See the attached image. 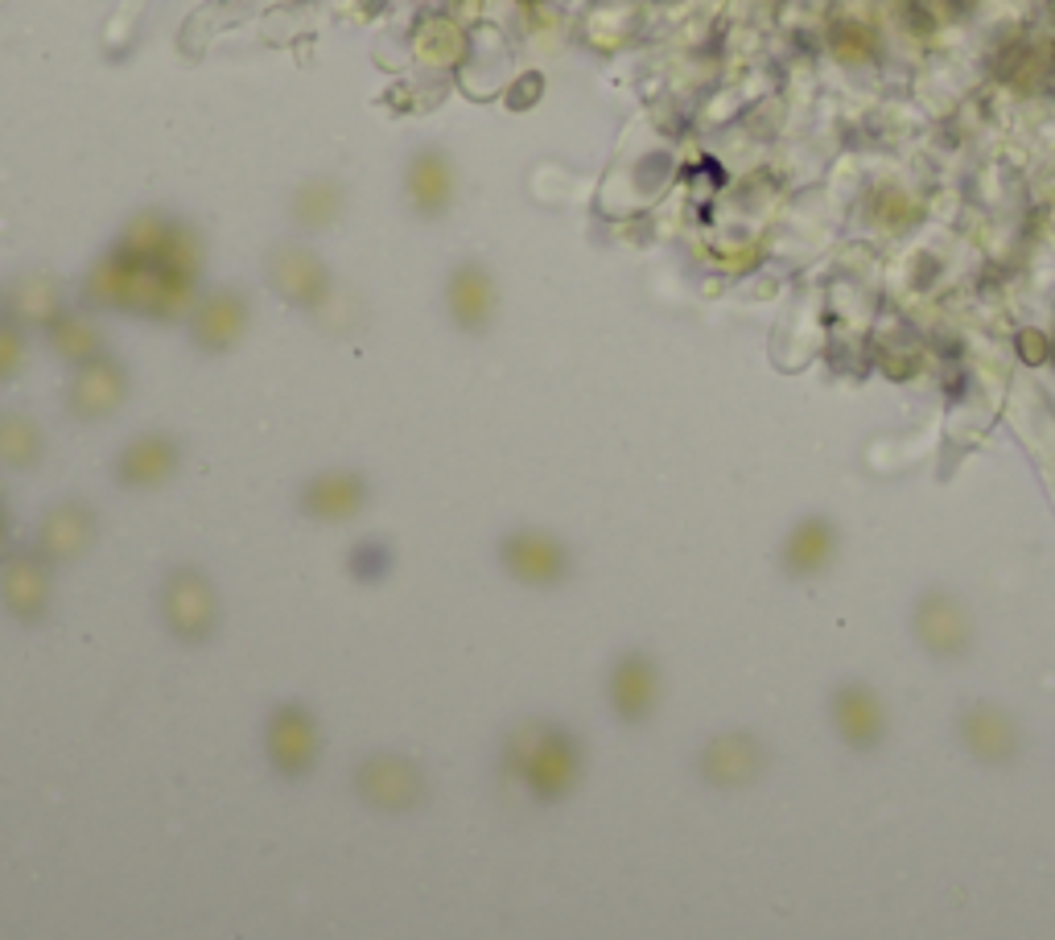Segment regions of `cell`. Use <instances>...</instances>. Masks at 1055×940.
<instances>
[{
  "label": "cell",
  "instance_id": "277c9868",
  "mask_svg": "<svg viewBox=\"0 0 1055 940\" xmlns=\"http://www.w3.org/2000/svg\"><path fill=\"white\" fill-rule=\"evenodd\" d=\"M499 565L524 586H561L573 574V557L561 536L544 528H516L499 541Z\"/></svg>",
  "mask_w": 1055,
  "mask_h": 940
},
{
  "label": "cell",
  "instance_id": "8992f818",
  "mask_svg": "<svg viewBox=\"0 0 1055 940\" xmlns=\"http://www.w3.org/2000/svg\"><path fill=\"white\" fill-rule=\"evenodd\" d=\"M446 314L462 334H487L499 314V285L483 260H458L446 281Z\"/></svg>",
  "mask_w": 1055,
  "mask_h": 940
},
{
  "label": "cell",
  "instance_id": "52a82bcc",
  "mask_svg": "<svg viewBox=\"0 0 1055 940\" xmlns=\"http://www.w3.org/2000/svg\"><path fill=\"white\" fill-rule=\"evenodd\" d=\"M50 569L38 549H9L0 561V602L21 623H42L50 611Z\"/></svg>",
  "mask_w": 1055,
  "mask_h": 940
},
{
  "label": "cell",
  "instance_id": "3957f363",
  "mask_svg": "<svg viewBox=\"0 0 1055 940\" xmlns=\"http://www.w3.org/2000/svg\"><path fill=\"white\" fill-rule=\"evenodd\" d=\"M264 755L272 771H281L285 780L310 776V767H318V755H322L318 718L297 701L277 705L264 722Z\"/></svg>",
  "mask_w": 1055,
  "mask_h": 940
},
{
  "label": "cell",
  "instance_id": "9c48e42d",
  "mask_svg": "<svg viewBox=\"0 0 1055 940\" xmlns=\"http://www.w3.org/2000/svg\"><path fill=\"white\" fill-rule=\"evenodd\" d=\"M124 396H128V367L112 351H104L99 359L75 367V380L66 388V405H71L79 421H104L124 405Z\"/></svg>",
  "mask_w": 1055,
  "mask_h": 940
},
{
  "label": "cell",
  "instance_id": "7a4b0ae2",
  "mask_svg": "<svg viewBox=\"0 0 1055 940\" xmlns=\"http://www.w3.org/2000/svg\"><path fill=\"white\" fill-rule=\"evenodd\" d=\"M161 619L169 627V635H178L186 644H202L211 640L219 627V594L211 586V578L202 569H174L161 586Z\"/></svg>",
  "mask_w": 1055,
  "mask_h": 940
},
{
  "label": "cell",
  "instance_id": "603a6c76",
  "mask_svg": "<svg viewBox=\"0 0 1055 940\" xmlns=\"http://www.w3.org/2000/svg\"><path fill=\"white\" fill-rule=\"evenodd\" d=\"M343 186L334 178H314L310 186H301L293 198V219L301 227H330L338 215H343Z\"/></svg>",
  "mask_w": 1055,
  "mask_h": 940
},
{
  "label": "cell",
  "instance_id": "ac0fdd59",
  "mask_svg": "<svg viewBox=\"0 0 1055 940\" xmlns=\"http://www.w3.org/2000/svg\"><path fill=\"white\" fill-rule=\"evenodd\" d=\"M961 738L985 763H1010L1018 755V747H1023L1014 718L1006 710H998V705H969L961 714Z\"/></svg>",
  "mask_w": 1055,
  "mask_h": 940
},
{
  "label": "cell",
  "instance_id": "5b68a950",
  "mask_svg": "<svg viewBox=\"0 0 1055 940\" xmlns=\"http://www.w3.org/2000/svg\"><path fill=\"white\" fill-rule=\"evenodd\" d=\"M458 174L454 157L441 145H421L404 165V203L417 219H441L454 207Z\"/></svg>",
  "mask_w": 1055,
  "mask_h": 940
},
{
  "label": "cell",
  "instance_id": "30bf717a",
  "mask_svg": "<svg viewBox=\"0 0 1055 940\" xmlns=\"http://www.w3.org/2000/svg\"><path fill=\"white\" fill-rule=\"evenodd\" d=\"M182 466V442L174 433H136V438L120 450L112 475L120 487H132V491H149V487H161L178 475Z\"/></svg>",
  "mask_w": 1055,
  "mask_h": 940
},
{
  "label": "cell",
  "instance_id": "8fae6325",
  "mask_svg": "<svg viewBox=\"0 0 1055 940\" xmlns=\"http://www.w3.org/2000/svg\"><path fill=\"white\" fill-rule=\"evenodd\" d=\"M371 499V487L359 470H322V475L305 479L301 491H297V508L310 516V520H322V524H343V520H355Z\"/></svg>",
  "mask_w": 1055,
  "mask_h": 940
},
{
  "label": "cell",
  "instance_id": "e0dca14e",
  "mask_svg": "<svg viewBox=\"0 0 1055 940\" xmlns=\"http://www.w3.org/2000/svg\"><path fill=\"white\" fill-rule=\"evenodd\" d=\"M767 767L759 738L751 734H722L701 751V776L709 784H755Z\"/></svg>",
  "mask_w": 1055,
  "mask_h": 940
},
{
  "label": "cell",
  "instance_id": "5bb4252c",
  "mask_svg": "<svg viewBox=\"0 0 1055 940\" xmlns=\"http://www.w3.org/2000/svg\"><path fill=\"white\" fill-rule=\"evenodd\" d=\"M606 697H610V710H615L619 722L652 718L656 701H660V668L652 664V656H643V652L619 656L615 668H610Z\"/></svg>",
  "mask_w": 1055,
  "mask_h": 940
},
{
  "label": "cell",
  "instance_id": "d4e9b609",
  "mask_svg": "<svg viewBox=\"0 0 1055 940\" xmlns=\"http://www.w3.org/2000/svg\"><path fill=\"white\" fill-rule=\"evenodd\" d=\"M25 367V326L0 314V384H9Z\"/></svg>",
  "mask_w": 1055,
  "mask_h": 940
},
{
  "label": "cell",
  "instance_id": "ba28073f",
  "mask_svg": "<svg viewBox=\"0 0 1055 940\" xmlns=\"http://www.w3.org/2000/svg\"><path fill=\"white\" fill-rule=\"evenodd\" d=\"M252 322V306L240 289H215L207 297L194 301L190 310V339L198 351L223 355L244 339V330Z\"/></svg>",
  "mask_w": 1055,
  "mask_h": 940
},
{
  "label": "cell",
  "instance_id": "cb8c5ba5",
  "mask_svg": "<svg viewBox=\"0 0 1055 940\" xmlns=\"http://www.w3.org/2000/svg\"><path fill=\"white\" fill-rule=\"evenodd\" d=\"M833 557V528L825 520H804L788 541V569L792 574H816Z\"/></svg>",
  "mask_w": 1055,
  "mask_h": 940
},
{
  "label": "cell",
  "instance_id": "2e32d148",
  "mask_svg": "<svg viewBox=\"0 0 1055 940\" xmlns=\"http://www.w3.org/2000/svg\"><path fill=\"white\" fill-rule=\"evenodd\" d=\"M268 281H272V289H277L285 301H293V306H305V310L322 306L326 293H330V273L322 268V260L314 252H305V248H281V252H272V260H268Z\"/></svg>",
  "mask_w": 1055,
  "mask_h": 940
},
{
  "label": "cell",
  "instance_id": "7402d4cb",
  "mask_svg": "<svg viewBox=\"0 0 1055 940\" xmlns=\"http://www.w3.org/2000/svg\"><path fill=\"white\" fill-rule=\"evenodd\" d=\"M62 297H58V285L50 277H25L13 297H9V318H17L21 326H50L58 314H62Z\"/></svg>",
  "mask_w": 1055,
  "mask_h": 940
},
{
  "label": "cell",
  "instance_id": "4fadbf2b",
  "mask_svg": "<svg viewBox=\"0 0 1055 940\" xmlns=\"http://www.w3.org/2000/svg\"><path fill=\"white\" fill-rule=\"evenodd\" d=\"M95 541V512H91V503L83 499H62L58 508H50L38 524V541H33V549H38V557L46 565H71L79 561Z\"/></svg>",
  "mask_w": 1055,
  "mask_h": 940
},
{
  "label": "cell",
  "instance_id": "44dd1931",
  "mask_svg": "<svg viewBox=\"0 0 1055 940\" xmlns=\"http://www.w3.org/2000/svg\"><path fill=\"white\" fill-rule=\"evenodd\" d=\"M42 454H46V438H42L38 421L17 409H0V462L29 470L42 462Z\"/></svg>",
  "mask_w": 1055,
  "mask_h": 940
},
{
  "label": "cell",
  "instance_id": "ffe728a7",
  "mask_svg": "<svg viewBox=\"0 0 1055 940\" xmlns=\"http://www.w3.org/2000/svg\"><path fill=\"white\" fill-rule=\"evenodd\" d=\"M46 339H50V347L66 359V363H91V359H99L108 351V339H104V330H99L91 318H83V314H75V310H62L50 326H46Z\"/></svg>",
  "mask_w": 1055,
  "mask_h": 940
},
{
  "label": "cell",
  "instance_id": "7c38bea8",
  "mask_svg": "<svg viewBox=\"0 0 1055 940\" xmlns=\"http://www.w3.org/2000/svg\"><path fill=\"white\" fill-rule=\"evenodd\" d=\"M355 784H359V796L367 804L388 809V813L413 809V804H421V796H425L421 771L400 755H371L367 763H359Z\"/></svg>",
  "mask_w": 1055,
  "mask_h": 940
},
{
  "label": "cell",
  "instance_id": "d6986e66",
  "mask_svg": "<svg viewBox=\"0 0 1055 940\" xmlns=\"http://www.w3.org/2000/svg\"><path fill=\"white\" fill-rule=\"evenodd\" d=\"M915 627H920V640L932 652H940V656H957V652L969 648V623H965V615H961L957 602L944 598V594H936V598L924 602Z\"/></svg>",
  "mask_w": 1055,
  "mask_h": 940
},
{
  "label": "cell",
  "instance_id": "9a60e30c",
  "mask_svg": "<svg viewBox=\"0 0 1055 940\" xmlns=\"http://www.w3.org/2000/svg\"><path fill=\"white\" fill-rule=\"evenodd\" d=\"M833 726L845 738V747L874 751L887 738V710L866 685H841L833 693Z\"/></svg>",
  "mask_w": 1055,
  "mask_h": 940
},
{
  "label": "cell",
  "instance_id": "484cf974",
  "mask_svg": "<svg viewBox=\"0 0 1055 940\" xmlns=\"http://www.w3.org/2000/svg\"><path fill=\"white\" fill-rule=\"evenodd\" d=\"M388 565H392V557H388V545H384V541H359L355 553L347 557V569H351V574H355L359 582H376V578H384V574H388Z\"/></svg>",
  "mask_w": 1055,
  "mask_h": 940
},
{
  "label": "cell",
  "instance_id": "6da1fadb",
  "mask_svg": "<svg viewBox=\"0 0 1055 940\" xmlns=\"http://www.w3.org/2000/svg\"><path fill=\"white\" fill-rule=\"evenodd\" d=\"M503 771L532 800L557 804L582 784V738L557 722H524L503 743Z\"/></svg>",
  "mask_w": 1055,
  "mask_h": 940
},
{
  "label": "cell",
  "instance_id": "4316f807",
  "mask_svg": "<svg viewBox=\"0 0 1055 940\" xmlns=\"http://www.w3.org/2000/svg\"><path fill=\"white\" fill-rule=\"evenodd\" d=\"M5 553H9V516L0 512V557H5Z\"/></svg>",
  "mask_w": 1055,
  "mask_h": 940
}]
</instances>
